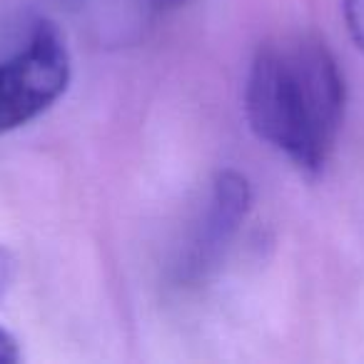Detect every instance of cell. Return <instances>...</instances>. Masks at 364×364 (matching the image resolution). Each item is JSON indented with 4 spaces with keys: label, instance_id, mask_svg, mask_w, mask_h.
Masks as SVG:
<instances>
[{
    "label": "cell",
    "instance_id": "obj_1",
    "mask_svg": "<svg viewBox=\"0 0 364 364\" xmlns=\"http://www.w3.org/2000/svg\"><path fill=\"white\" fill-rule=\"evenodd\" d=\"M347 87L327 43L279 36L259 46L245 85V110L259 140L294 167L324 170L344 120Z\"/></svg>",
    "mask_w": 364,
    "mask_h": 364
},
{
    "label": "cell",
    "instance_id": "obj_2",
    "mask_svg": "<svg viewBox=\"0 0 364 364\" xmlns=\"http://www.w3.org/2000/svg\"><path fill=\"white\" fill-rule=\"evenodd\" d=\"M73 63L60 28L38 21L28 41L0 60V135L48 110L70 82Z\"/></svg>",
    "mask_w": 364,
    "mask_h": 364
},
{
    "label": "cell",
    "instance_id": "obj_3",
    "mask_svg": "<svg viewBox=\"0 0 364 364\" xmlns=\"http://www.w3.org/2000/svg\"><path fill=\"white\" fill-rule=\"evenodd\" d=\"M250 210L252 188L247 177L237 170H220L210 182L208 200L172 264V279L177 287H195L220 267Z\"/></svg>",
    "mask_w": 364,
    "mask_h": 364
},
{
    "label": "cell",
    "instance_id": "obj_4",
    "mask_svg": "<svg viewBox=\"0 0 364 364\" xmlns=\"http://www.w3.org/2000/svg\"><path fill=\"white\" fill-rule=\"evenodd\" d=\"M342 11L349 38L359 50H364V0H342Z\"/></svg>",
    "mask_w": 364,
    "mask_h": 364
},
{
    "label": "cell",
    "instance_id": "obj_5",
    "mask_svg": "<svg viewBox=\"0 0 364 364\" xmlns=\"http://www.w3.org/2000/svg\"><path fill=\"white\" fill-rule=\"evenodd\" d=\"M16 362H21L18 339L13 337V332H8V329L0 324V364H16Z\"/></svg>",
    "mask_w": 364,
    "mask_h": 364
},
{
    "label": "cell",
    "instance_id": "obj_6",
    "mask_svg": "<svg viewBox=\"0 0 364 364\" xmlns=\"http://www.w3.org/2000/svg\"><path fill=\"white\" fill-rule=\"evenodd\" d=\"M11 279H13V259L6 250H0V294L11 284Z\"/></svg>",
    "mask_w": 364,
    "mask_h": 364
},
{
    "label": "cell",
    "instance_id": "obj_7",
    "mask_svg": "<svg viewBox=\"0 0 364 364\" xmlns=\"http://www.w3.org/2000/svg\"><path fill=\"white\" fill-rule=\"evenodd\" d=\"M180 3H185V0H155V6L160 8V11H167V8H177Z\"/></svg>",
    "mask_w": 364,
    "mask_h": 364
}]
</instances>
